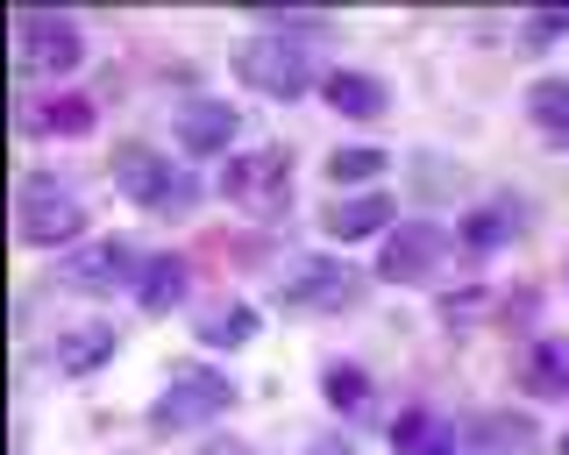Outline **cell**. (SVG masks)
<instances>
[{
	"instance_id": "obj_1",
	"label": "cell",
	"mask_w": 569,
	"mask_h": 455,
	"mask_svg": "<svg viewBox=\"0 0 569 455\" xmlns=\"http://www.w3.org/2000/svg\"><path fill=\"white\" fill-rule=\"evenodd\" d=\"M114 185L129 192L136 206H150V214H186V206L200 200V185H192L186 171H171V156H157L150 143L114 150Z\"/></svg>"
},
{
	"instance_id": "obj_2",
	"label": "cell",
	"mask_w": 569,
	"mask_h": 455,
	"mask_svg": "<svg viewBox=\"0 0 569 455\" xmlns=\"http://www.w3.org/2000/svg\"><path fill=\"white\" fill-rule=\"evenodd\" d=\"M236 72H242V85H257L263 100H299L313 85V58L299 50L292 37H249L242 50H236Z\"/></svg>"
},
{
	"instance_id": "obj_3",
	"label": "cell",
	"mask_w": 569,
	"mask_h": 455,
	"mask_svg": "<svg viewBox=\"0 0 569 455\" xmlns=\"http://www.w3.org/2000/svg\"><path fill=\"white\" fill-rule=\"evenodd\" d=\"M79 228H86L79 192H64L58 179H22V200H14V235L58 250V242H79Z\"/></svg>"
},
{
	"instance_id": "obj_4",
	"label": "cell",
	"mask_w": 569,
	"mask_h": 455,
	"mask_svg": "<svg viewBox=\"0 0 569 455\" xmlns=\"http://www.w3.org/2000/svg\"><path fill=\"white\" fill-rule=\"evenodd\" d=\"M221 192L242 206V214L278 221L284 206H292V164H284V150H249V156H236V164H228Z\"/></svg>"
},
{
	"instance_id": "obj_5",
	"label": "cell",
	"mask_w": 569,
	"mask_h": 455,
	"mask_svg": "<svg viewBox=\"0 0 569 455\" xmlns=\"http://www.w3.org/2000/svg\"><path fill=\"white\" fill-rule=\"evenodd\" d=\"M14 50H22V72H71L86 58L79 50V22L58 8H29L14 14Z\"/></svg>"
},
{
	"instance_id": "obj_6",
	"label": "cell",
	"mask_w": 569,
	"mask_h": 455,
	"mask_svg": "<svg viewBox=\"0 0 569 455\" xmlns=\"http://www.w3.org/2000/svg\"><path fill=\"white\" fill-rule=\"evenodd\" d=\"M228 377L221 371H200V363H192V371H171V384H164V398H157L150 406V427H164V434H178V427H200V419H213L228 406Z\"/></svg>"
},
{
	"instance_id": "obj_7",
	"label": "cell",
	"mask_w": 569,
	"mask_h": 455,
	"mask_svg": "<svg viewBox=\"0 0 569 455\" xmlns=\"http://www.w3.org/2000/svg\"><path fill=\"white\" fill-rule=\"evenodd\" d=\"M441 256H449V228H435V221H406V228H391L378 271L391 277V285H420V277H435V271H441Z\"/></svg>"
},
{
	"instance_id": "obj_8",
	"label": "cell",
	"mask_w": 569,
	"mask_h": 455,
	"mask_svg": "<svg viewBox=\"0 0 569 455\" xmlns=\"http://www.w3.org/2000/svg\"><path fill=\"white\" fill-rule=\"evenodd\" d=\"M278 300H284V306H313V313H328V306H349V300H356V271L328 264V256H299V264L284 271Z\"/></svg>"
},
{
	"instance_id": "obj_9",
	"label": "cell",
	"mask_w": 569,
	"mask_h": 455,
	"mask_svg": "<svg viewBox=\"0 0 569 455\" xmlns=\"http://www.w3.org/2000/svg\"><path fill=\"white\" fill-rule=\"evenodd\" d=\"M129 277H136L129 242H86V250L64 256V285H79V292H114V285H129Z\"/></svg>"
},
{
	"instance_id": "obj_10",
	"label": "cell",
	"mask_w": 569,
	"mask_h": 455,
	"mask_svg": "<svg viewBox=\"0 0 569 455\" xmlns=\"http://www.w3.org/2000/svg\"><path fill=\"white\" fill-rule=\"evenodd\" d=\"M178 143L192 156H221L236 143V108H228V100H186V108H178Z\"/></svg>"
},
{
	"instance_id": "obj_11",
	"label": "cell",
	"mask_w": 569,
	"mask_h": 455,
	"mask_svg": "<svg viewBox=\"0 0 569 455\" xmlns=\"http://www.w3.org/2000/svg\"><path fill=\"white\" fill-rule=\"evenodd\" d=\"M385 221H391V200H385V192H356V200H335L328 214H320V228H328L335 242H363V235H378Z\"/></svg>"
},
{
	"instance_id": "obj_12",
	"label": "cell",
	"mask_w": 569,
	"mask_h": 455,
	"mask_svg": "<svg viewBox=\"0 0 569 455\" xmlns=\"http://www.w3.org/2000/svg\"><path fill=\"white\" fill-rule=\"evenodd\" d=\"M328 108L335 114H349V121H378L385 114V85L378 79H363V72H328Z\"/></svg>"
},
{
	"instance_id": "obj_13",
	"label": "cell",
	"mask_w": 569,
	"mask_h": 455,
	"mask_svg": "<svg viewBox=\"0 0 569 455\" xmlns=\"http://www.w3.org/2000/svg\"><path fill=\"white\" fill-rule=\"evenodd\" d=\"M114 356V327H71V335L50 348V363H58L64 377H86V371H100V363Z\"/></svg>"
},
{
	"instance_id": "obj_14",
	"label": "cell",
	"mask_w": 569,
	"mask_h": 455,
	"mask_svg": "<svg viewBox=\"0 0 569 455\" xmlns=\"http://www.w3.org/2000/svg\"><path fill=\"white\" fill-rule=\"evenodd\" d=\"M136 300H142V313H171L186 300V264H178V256H150L142 277H136Z\"/></svg>"
},
{
	"instance_id": "obj_15",
	"label": "cell",
	"mask_w": 569,
	"mask_h": 455,
	"mask_svg": "<svg viewBox=\"0 0 569 455\" xmlns=\"http://www.w3.org/2000/svg\"><path fill=\"white\" fill-rule=\"evenodd\" d=\"M391 442H399V455H449L456 448V427L441 413H399Z\"/></svg>"
},
{
	"instance_id": "obj_16",
	"label": "cell",
	"mask_w": 569,
	"mask_h": 455,
	"mask_svg": "<svg viewBox=\"0 0 569 455\" xmlns=\"http://www.w3.org/2000/svg\"><path fill=\"white\" fill-rule=\"evenodd\" d=\"M527 392H533V398H569V342H533V356H527Z\"/></svg>"
},
{
	"instance_id": "obj_17",
	"label": "cell",
	"mask_w": 569,
	"mask_h": 455,
	"mask_svg": "<svg viewBox=\"0 0 569 455\" xmlns=\"http://www.w3.org/2000/svg\"><path fill=\"white\" fill-rule=\"evenodd\" d=\"M541 434H533V419H520V413H485L477 419V448L485 455H527Z\"/></svg>"
},
{
	"instance_id": "obj_18",
	"label": "cell",
	"mask_w": 569,
	"mask_h": 455,
	"mask_svg": "<svg viewBox=\"0 0 569 455\" xmlns=\"http://www.w3.org/2000/svg\"><path fill=\"white\" fill-rule=\"evenodd\" d=\"M527 114L541 121L548 135H569V79H533L527 85Z\"/></svg>"
},
{
	"instance_id": "obj_19",
	"label": "cell",
	"mask_w": 569,
	"mask_h": 455,
	"mask_svg": "<svg viewBox=\"0 0 569 455\" xmlns=\"http://www.w3.org/2000/svg\"><path fill=\"white\" fill-rule=\"evenodd\" d=\"M22 129H43V135H86L93 129V108L86 100H50V108H29Z\"/></svg>"
},
{
	"instance_id": "obj_20",
	"label": "cell",
	"mask_w": 569,
	"mask_h": 455,
	"mask_svg": "<svg viewBox=\"0 0 569 455\" xmlns=\"http://www.w3.org/2000/svg\"><path fill=\"white\" fill-rule=\"evenodd\" d=\"M512 235H520V206H485V214L462 221V242H470V250H498V242H512Z\"/></svg>"
},
{
	"instance_id": "obj_21",
	"label": "cell",
	"mask_w": 569,
	"mask_h": 455,
	"mask_svg": "<svg viewBox=\"0 0 569 455\" xmlns=\"http://www.w3.org/2000/svg\"><path fill=\"white\" fill-rule=\"evenodd\" d=\"M249 335H257V313L249 306H221V313L200 321V342H213V348H242Z\"/></svg>"
},
{
	"instance_id": "obj_22",
	"label": "cell",
	"mask_w": 569,
	"mask_h": 455,
	"mask_svg": "<svg viewBox=\"0 0 569 455\" xmlns=\"http://www.w3.org/2000/svg\"><path fill=\"white\" fill-rule=\"evenodd\" d=\"M385 171V150H335L328 156V179L335 185H370Z\"/></svg>"
},
{
	"instance_id": "obj_23",
	"label": "cell",
	"mask_w": 569,
	"mask_h": 455,
	"mask_svg": "<svg viewBox=\"0 0 569 455\" xmlns=\"http://www.w3.org/2000/svg\"><path fill=\"white\" fill-rule=\"evenodd\" d=\"M363 398H370V377H363V371H349V363H335V371H328V406L363 413Z\"/></svg>"
},
{
	"instance_id": "obj_24",
	"label": "cell",
	"mask_w": 569,
	"mask_h": 455,
	"mask_svg": "<svg viewBox=\"0 0 569 455\" xmlns=\"http://www.w3.org/2000/svg\"><path fill=\"white\" fill-rule=\"evenodd\" d=\"M527 37H533V43H556V37H569V8H562V14H527Z\"/></svg>"
},
{
	"instance_id": "obj_25",
	"label": "cell",
	"mask_w": 569,
	"mask_h": 455,
	"mask_svg": "<svg viewBox=\"0 0 569 455\" xmlns=\"http://www.w3.org/2000/svg\"><path fill=\"white\" fill-rule=\"evenodd\" d=\"M200 455H249V448H242V442H207Z\"/></svg>"
},
{
	"instance_id": "obj_26",
	"label": "cell",
	"mask_w": 569,
	"mask_h": 455,
	"mask_svg": "<svg viewBox=\"0 0 569 455\" xmlns=\"http://www.w3.org/2000/svg\"><path fill=\"white\" fill-rule=\"evenodd\" d=\"M562 455H569V434H562Z\"/></svg>"
}]
</instances>
